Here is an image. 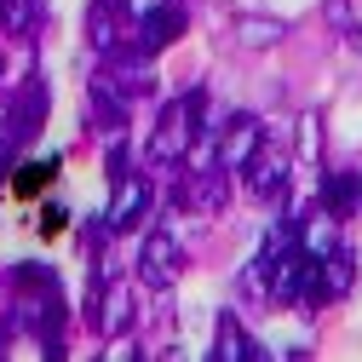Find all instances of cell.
I'll return each instance as SVG.
<instances>
[{
    "mask_svg": "<svg viewBox=\"0 0 362 362\" xmlns=\"http://www.w3.org/2000/svg\"><path fill=\"white\" fill-rule=\"evenodd\" d=\"M52 185V167H23L18 173V196H35V190H47Z\"/></svg>",
    "mask_w": 362,
    "mask_h": 362,
    "instance_id": "1",
    "label": "cell"
}]
</instances>
